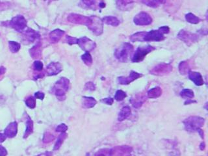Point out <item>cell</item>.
I'll return each instance as SVG.
<instances>
[{"instance_id": "obj_39", "label": "cell", "mask_w": 208, "mask_h": 156, "mask_svg": "<svg viewBox=\"0 0 208 156\" xmlns=\"http://www.w3.org/2000/svg\"><path fill=\"white\" fill-rule=\"evenodd\" d=\"M67 130H68V126L67 125H66L65 124H61L60 125H59L57 127L56 131L57 132H61V133H65Z\"/></svg>"}, {"instance_id": "obj_35", "label": "cell", "mask_w": 208, "mask_h": 156, "mask_svg": "<svg viewBox=\"0 0 208 156\" xmlns=\"http://www.w3.org/2000/svg\"><path fill=\"white\" fill-rule=\"evenodd\" d=\"M9 46L10 50L12 53H17L20 49V44L15 41H9Z\"/></svg>"}, {"instance_id": "obj_13", "label": "cell", "mask_w": 208, "mask_h": 156, "mask_svg": "<svg viewBox=\"0 0 208 156\" xmlns=\"http://www.w3.org/2000/svg\"><path fill=\"white\" fill-rule=\"evenodd\" d=\"M143 75L141 73H139L135 71H131L129 76L128 77H118V83L120 85H126L130 84L133 81L142 77Z\"/></svg>"}, {"instance_id": "obj_36", "label": "cell", "mask_w": 208, "mask_h": 156, "mask_svg": "<svg viewBox=\"0 0 208 156\" xmlns=\"http://www.w3.org/2000/svg\"><path fill=\"white\" fill-rule=\"evenodd\" d=\"M126 96H127V95H126L125 92H124L122 90H118L116 92L115 99L118 102H121L124 99H125V98H126Z\"/></svg>"}, {"instance_id": "obj_50", "label": "cell", "mask_w": 208, "mask_h": 156, "mask_svg": "<svg viewBox=\"0 0 208 156\" xmlns=\"http://www.w3.org/2000/svg\"><path fill=\"white\" fill-rule=\"evenodd\" d=\"M205 148H206V144L204 142H202L200 145V149L201 150H204Z\"/></svg>"}, {"instance_id": "obj_2", "label": "cell", "mask_w": 208, "mask_h": 156, "mask_svg": "<svg viewBox=\"0 0 208 156\" xmlns=\"http://www.w3.org/2000/svg\"><path fill=\"white\" fill-rule=\"evenodd\" d=\"M70 85V81L66 78H61L55 83L53 91L59 100H64L65 94L68 91Z\"/></svg>"}, {"instance_id": "obj_47", "label": "cell", "mask_w": 208, "mask_h": 156, "mask_svg": "<svg viewBox=\"0 0 208 156\" xmlns=\"http://www.w3.org/2000/svg\"><path fill=\"white\" fill-rule=\"evenodd\" d=\"M35 97L37 99H40L42 100L44 98V94L41 92H37L35 94Z\"/></svg>"}, {"instance_id": "obj_14", "label": "cell", "mask_w": 208, "mask_h": 156, "mask_svg": "<svg viewBox=\"0 0 208 156\" xmlns=\"http://www.w3.org/2000/svg\"><path fill=\"white\" fill-rule=\"evenodd\" d=\"M165 39L164 35L161 33L159 30H152L146 33L144 41H155L159 42Z\"/></svg>"}, {"instance_id": "obj_41", "label": "cell", "mask_w": 208, "mask_h": 156, "mask_svg": "<svg viewBox=\"0 0 208 156\" xmlns=\"http://www.w3.org/2000/svg\"><path fill=\"white\" fill-rule=\"evenodd\" d=\"M54 139V137L51 134L49 133H45V135H44V138H43V141L44 143H49L50 141H51L52 140Z\"/></svg>"}, {"instance_id": "obj_28", "label": "cell", "mask_w": 208, "mask_h": 156, "mask_svg": "<svg viewBox=\"0 0 208 156\" xmlns=\"http://www.w3.org/2000/svg\"><path fill=\"white\" fill-rule=\"evenodd\" d=\"M180 96L182 98L185 100H191L195 97L194 92L188 88H185L182 90L180 92Z\"/></svg>"}, {"instance_id": "obj_52", "label": "cell", "mask_w": 208, "mask_h": 156, "mask_svg": "<svg viewBox=\"0 0 208 156\" xmlns=\"http://www.w3.org/2000/svg\"><path fill=\"white\" fill-rule=\"evenodd\" d=\"M196 101H192L191 100H187V101H186L185 102V105H189L190 103H195Z\"/></svg>"}, {"instance_id": "obj_20", "label": "cell", "mask_w": 208, "mask_h": 156, "mask_svg": "<svg viewBox=\"0 0 208 156\" xmlns=\"http://www.w3.org/2000/svg\"><path fill=\"white\" fill-rule=\"evenodd\" d=\"M18 132V125L16 122H14L11 123L6 129L5 130L4 134L6 135V137L12 138L15 137V135L17 134Z\"/></svg>"}, {"instance_id": "obj_23", "label": "cell", "mask_w": 208, "mask_h": 156, "mask_svg": "<svg viewBox=\"0 0 208 156\" xmlns=\"http://www.w3.org/2000/svg\"><path fill=\"white\" fill-rule=\"evenodd\" d=\"M131 113V111L129 106L124 107L121 110L119 114H118V121L119 122H122L124 120L127 119V118L130 116Z\"/></svg>"}, {"instance_id": "obj_18", "label": "cell", "mask_w": 208, "mask_h": 156, "mask_svg": "<svg viewBox=\"0 0 208 156\" xmlns=\"http://www.w3.org/2000/svg\"><path fill=\"white\" fill-rule=\"evenodd\" d=\"M188 75H189V78L196 85L202 86L204 84L203 78L200 73L194 71H189L188 73Z\"/></svg>"}, {"instance_id": "obj_25", "label": "cell", "mask_w": 208, "mask_h": 156, "mask_svg": "<svg viewBox=\"0 0 208 156\" xmlns=\"http://www.w3.org/2000/svg\"><path fill=\"white\" fill-rule=\"evenodd\" d=\"M102 21L105 24L109 25V26H114V27H116L120 24L119 20L115 17H111V16L105 17L103 18Z\"/></svg>"}, {"instance_id": "obj_32", "label": "cell", "mask_w": 208, "mask_h": 156, "mask_svg": "<svg viewBox=\"0 0 208 156\" xmlns=\"http://www.w3.org/2000/svg\"><path fill=\"white\" fill-rule=\"evenodd\" d=\"M66 137H67V134H66V133H61V134L59 135V138L57 140V142H56V143L54 146V150H57L59 149V148H60V147L63 144L64 140H65V139Z\"/></svg>"}, {"instance_id": "obj_11", "label": "cell", "mask_w": 208, "mask_h": 156, "mask_svg": "<svg viewBox=\"0 0 208 156\" xmlns=\"http://www.w3.org/2000/svg\"><path fill=\"white\" fill-rule=\"evenodd\" d=\"M133 21L137 26H148L152 23V18L148 13L140 12L133 18Z\"/></svg>"}, {"instance_id": "obj_34", "label": "cell", "mask_w": 208, "mask_h": 156, "mask_svg": "<svg viewBox=\"0 0 208 156\" xmlns=\"http://www.w3.org/2000/svg\"><path fill=\"white\" fill-rule=\"evenodd\" d=\"M40 46H39V44H37V45L33 46V48H32L30 51H29L33 58H39L40 56L41 50L40 49Z\"/></svg>"}, {"instance_id": "obj_48", "label": "cell", "mask_w": 208, "mask_h": 156, "mask_svg": "<svg viewBox=\"0 0 208 156\" xmlns=\"http://www.w3.org/2000/svg\"><path fill=\"white\" fill-rule=\"evenodd\" d=\"M7 155V151L5 148L0 145V156H6Z\"/></svg>"}, {"instance_id": "obj_24", "label": "cell", "mask_w": 208, "mask_h": 156, "mask_svg": "<svg viewBox=\"0 0 208 156\" xmlns=\"http://www.w3.org/2000/svg\"><path fill=\"white\" fill-rule=\"evenodd\" d=\"M162 89L159 87H156L154 88H151L147 92V97L151 98V99H155L158 98L161 96L162 94Z\"/></svg>"}, {"instance_id": "obj_31", "label": "cell", "mask_w": 208, "mask_h": 156, "mask_svg": "<svg viewBox=\"0 0 208 156\" xmlns=\"http://www.w3.org/2000/svg\"><path fill=\"white\" fill-rule=\"evenodd\" d=\"M185 19H186L187 22L192 24H197L200 21V19L198 17L195 16L194 14L191 12L185 15Z\"/></svg>"}, {"instance_id": "obj_8", "label": "cell", "mask_w": 208, "mask_h": 156, "mask_svg": "<svg viewBox=\"0 0 208 156\" xmlns=\"http://www.w3.org/2000/svg\"><path fill=\"white\" fill-rule=\"evenodd\" d=\"M133 148L128 145L115 146L110 149V156H131Z\"/></svg>"}, {"instance_id": "obj_7", "label": "cell", "mask_w": 208, "mask_h": 156, "mask_svg": "<svg viewBox=\"0 0 208 156\" xmlns=\"http://www.w3.org/2000/svg\"><path fill=\"white\" fill-rule=\"evenodd\" d=\"M10 26L18 32L24 31V29L27 26V21L21 15L14 17L9 22Z\"/></svg>"}, {"instance_id": "obj_46", "label": "cell", "mask_w": 208, "mask_h": 156, "mask_svg": "<svg viewBox=\"0 0 208 156\" xmlns=\"http://www.w3.org/2000/svg\"><path fill=\"white\" fill-rule=\"evenodd\" d=\"M102 102H103V103H106L107 105H109V106H111L112 105V104L114 102V100L112 98H104V99H102L101 100Z\"/></svg>"}, {"instance_id": "obj_12", "label": "cell", "mask_w": 208, "mask_h": 156, "mask_svg": "<svg viewBox=\"0 0 208 156\" xmlns=\"http://www.w3.org/2000/svg\"><path fill=\"white\" fill-rule=\"evenodd\" d=\"M77 44L85 52H89L93 50L96 46V43L94 41L86 36L81 37V38L78 39Z\"/></svg>"}, {"instance_id": "obj_54", "label": "cell", "mask_w": 208, "mask_h": 156, "mask_svg": "<svg viewBox=\"0 0 208 156\" xmlns=\"http://www.w3.org/2000/svg\"><path fill=\"white\" fill-rule=\"evenodd\" d=\"M100 7H102V8H103V7H106V4L104 2H102L100 3Z\"/></svg>"}, {"instance_id": "obj_16", "label": "cell", "mask_w": 208, "mask_h": 156, "mask_svg": "<svg viewBox=\"0 0 208 156\" xmlns=\"http://www.w3.org/2000/svg\"><path fill=\"white\" fill-rule=\"evenodd\" d=\"M116 4L117 8L122 11H127L131 10L134 2L133 0H116Z\"/></svg>"}, {"instance_id": "obj_49", "label": "cell", "mask_w": 208, "mask_h": 156, "mask_svg": "<svg viewBox=\"0 0 208 156\" xmlns=\"http://www.w3.org/2000/svg\"><path fill=\"white\" fill-rule=\"evenodd\" d=\"M7 137L5 134H3V133H0V143H3Z\"/></svg>"}, {"instance_id": "obj_19", "label": "cell", "mask_w": 208, "mask_h": 156, "mask_svg": "<svg viewBox=\"0 0 208 156\" xmlns=\"http://www.w3.org/2000/svg\"><path fill=\"white\" fill-rule=\"evenodd\" d=\"M23 35L24 40L28 42H33L39 37V34L31 29H27L26 31H24Z\"/></svg>"}, {"instance_id": "obj_44", "label": "cell", "mask_w": 208, "mask_h": 156, "mask_svg": "<svg viewBox=\"0 0 208 156\" xmlns=\"http://www.w3.org/2000/svg\"><path fill=\"white\" fill-rule=\"evenodd\" d=\"M85 88L86 90H88V91H93L96 90V86H95V85L92 82H88V83H87L85 84Z\"/></svg>"}, {"instance_id": "obj_26", "label": "cell", "mask_w": 208, "mask_h": 156, "mask_svg": "<svg viewBox=\"0 0 208 156\" xmlns=\"http://www.w3.org/2000/svg\"><path fill=\"white\" fill-rule=\"evenodd\" d=\"M142 2L148 7L156 8L160 5L164 4L166 2V0H142Z\"/></svg>"}, {"instance_id": "obj_29", "label": "cell", "mask_w": 208, "mask_h": 156, "mask_svg": "<svg viewBox=\"0 0 208 156\" xmlns=\"http://www.w3.org/2000/svg\"><path fill=\"white\" fill-rule=\"evenodd\" d=\"M33 131V122L30 118L28 117L26 122V130L24 133V138H26L29 135H31Z\"/></svg>"}, {"instance_id": "obj_38", "label": "cell", "mask_w": 208, "mask_h": 156, "mask_svg": "<svg viewBox=\"0 0 208 156\" xmlns=\"http://www.w3.org/2000/svg\"><path fill=\"white\" fill-rule=\"evenodd\" d=\"M94 156H110V149L109 148H103L95 153Z\"/></svg>"}, {"instance_id": "obj_53", "label": "cell", "mask_w": 208, "mask_h": 156, "mask_svg": "<svg viewBox=\"0 0 208 156\" xmlns=\"http://www.w3.org/2000/svg\"><path fill=\"white\" fill-rule=\"evenodd\" d=\"M5 71V69L3 68V67H1L0 68V75H1V74L3 73Z\"/></svg>"}, {"instance_id": "obj_5", "label": "cell", "mask_w": 208, "mask_h": 156, "mask_svg": "<svg viewBox=\"0 0 208 156\" xmlns=\"http://www.w3.org/2000/svg\"><path fill=\"white\" fill-rule=\"evenodd\" d=\"M91 19V24L88 26V28L96 36L101 35L103 31V21L101 18L96 17H90Z\"/></svg>"}, {"instance_id": "obj_27", "label": "cell", "mask_w": 208, "mask_h": 156, "mask_svg": "<svg viewBox=\"0 0 208 156\" xmlns=\"http://www.w3.org/2000/svg\"><path fill=\"white\" fill-rule=\"evenodd\" d=\"M146 33L147 32L142 31L133 34L130 36V40L132 42H143Z\"/></svg>"}, {"instance_id": "obj_10", "label": "cell", "mask_w": 208, "mask_h": 156, "mask_svg": "<svg viewBox=\"0 0 208 156\" xmlns=\"http://www.w3.org/2000/svg\"><path fill=\"white\" fill-rule=\"evenodd\" d=\"M68 20L71 23L85 25L87 27L91 24V19L90 17H87L78 14L72 13L68 17Z\"/></svg>"}, {"instance_id": "obj_6", "label": "cell", "mask_w": 208, "mask_h": 156, "mask_svg": "<svg viewBox=\"0 0 208 156\" xmlns=\"http://www.w3.org/2000/svg\"><path fill=\"white\" fill-rule=\"evenodd\" d=\"M173 70L171 64L167 63H161L156 65L150 70V73L154 76H163L170 73Z\"/></svg>"}, {"instance_id": "obj_45", "label": "cell", "mask_w": 208, "mask_h": 156, "mask_svg": "<svg viewBox=\"0 0 208 156\" xmlns=\"http://www.w3.org/2000/svg\"><path fill=\"white\" fill-rule=\"evenodd\" d=\"M158 30L161 33H163V35L164 34H167L169 33L170 31V29L167 26H163V27H161L159 28Z\"/></svg>"}, {"instance_id": "obj_17", "label": "cell", "mask_w": 208, "mask_h": 156, "mask_svg": "<svg viewBox=\"0 0 208 156\" xmlns=\"http://www.w3.org/2000/svg\"><path fill=\"white\" fill-rule=\"evenodd\" d=\"M63 70V66L59 63H51L47 66L46 71L48 76H55Z\"/></svg>"}, {"instance_id": "obj_40", "label": "cell", "mask_w": 208, "mask_h": 156, "mask_svg": "<svg viewBox=\"0 0 208 156\" xmlns=\"http://www.w3.org/2000/svg\"><path fill=\"white\" fill-rule=\"evenodd\" d=\"M82 2L85 5L92 9L96 3V0H82Z\"/></svg>"}, {"instance_id": "obj_37", "label": "cell", "mask_w": 208, "mask_h": 156, "mask_svg": "<svg viewBox=\"0 0 208 156\" xmlns=\"http://www.w3.org/2000/svg\"><path fill=\"white\" fill-rule=\"evenodd\" d=\"M26 104L30 109H34L36 106V100L33 96H30L26 100Z\"/></svg>"}, {"instance_id": "obj_33", "label": "cell", "mask_w": 208, "mask_h": 156, "mask_svg": "<svg viewBox=\"0 0 208 156\" xmlns=\"http://www.w3.org/2000/svg\"><path fill=\"white\" fill-rule=\"evenodd\" d=\"M81 59H82L83 63L88 66H91L92 64V58L89 52H85V54L81 56Z\"/></svg>"}, {"instance_id": "obj_42", "label": "cell", "mask_w": 208, "mask_h": 156, "mask_svg": "<svg viewBox=\"0 0 208 156\" xmlns=\"http://www.w3.org/2000/svg\"><path fill=\"white\" fill-rule=\"evenodd\" d=\"M66 41L68 44H70V45H72V44H77L78 39L76 38H74V37L70 36H66Z\"/></svg>"}, {"instance_id": "obj_51", "label": "cell", "mask_w": 208, "mask_h": 156, "mask_svg": "<svg viewBox=\"0 0 208 156\" xmlns=\"http://www.w3.org/2000/svg\"><path fill=\"white\" fill-rule=\"evenodd\" d=\"M39 156H52V153L51 152H46L40 154Z\"/></svg>"}, {"instance_id": "obj_15", "label": "cell", "mask_w": 208, "mask_h": 156, "mask_svg": "<svg viewBox=\"0 0 208 156\" xmlns=\"http://www.w3.org/2000/svg\"><path fill=\"white\" fill-rule=\"evenodd\" d=\"M146 100V96L143 94H137L133 96L130 100L133 107L136 109H139L142 107L143 103Z\"/></svg>"}, {"instance_id": "obj_22", "label": "cell", "mask_w": 208, "mask_h": 156, "mask_svg": "<svg viewBox=\"0 0 208 156\" xmlns=\"http://www.w3.org/2000/svg\"><path fill=\"white\" fill-rule=\"evenodd\" d=\"M97 101L95 100V98L92 97H88V96H83L82 100V106L85 109H91L94 107Z\"/></svg>"}, {"instance_id": "obj_43", "label": "cell", "mask_w": 208, "mask_h": 156, "mask_svg": "<svg viewBox=\"0 0 208 156\" xmlns=\"http://www.w3.org/2000/svg\"><path fill=\"white\" fill-rule=\"evenodd\" d=\"M34 68L37 71H41L43 69V64L41 61H36L34 62Z\"/></svg>"}, {"instance_id": "obj_4", "label": "cell", "mask_w": 208, "mask_h": 156, "mask_svg": "<svg viewBox=\"0 0 208 156\" xmlns=\"http://www.w3.org/2000/svg\"><path fill=\"white\" fill-rule=\"evenodd\" d=\"M155 50V48L152 46L148 45L145 46H140L135 51V54H133L132 57V62L139 63L144 60V57L152 51Z\"/></svg>"}, {"instance_id": "obj_9", "label": "cell", "mask_w": 208, "mask_h": 156, "mask_svg": "<svg viewBox=\"0 0 208 156\" xmlns=\"http://www.w3.org/2000/svg\"><path fill=\"white\" fill-rule=\"evenodd\" d=\"M177 38L182 41L184 42L188 46H191L192 44L198 41V35L194 33H191L187 31L181 30L177 34Z\"/></svg>"}, {"instance_id": "obj_30", "label": "cell", "mask_w": 208, "mask_h": 156, "mask_svg": "<svg viewBox=\"0 0 208 156\" xmlns=\"http://www.w3.org/2000/svg\"><path fill=\"white\" fill-rule=\"evenodd\" d=\"M179 70L182 75L187 74L190 71V66L187 61H182L179 64Z\"/></svg>"}, {"instance_id": "obj_21", "label": "cell", "mask_w": 208, "mask_h": 156, "mask_svg": "<svg viewBox=\"0 0 208 156\" xmlns=\"http://www.w3.org/2000/svg\"><path fill=\"white\" fill-rule=\"evenodd\" d=\"M64 34V31L63 30H61L59 29H57L55 30L52 31L50 33V38L52 42H58L63 37V36Z\"/></svg>"}, {"instance_id": "obj_3", "label": "cell", "mask_w": 208, "mask_h": 156, "mask_svg": "<svg viewBox=\"0 0 208 156\" xmlns=\"http://www.w3.org/2000/svg\"><path fill=\"white\" fill-rule=\"evenodd\" d=\"M133 50V46L130 43H124L115 51V56L118 61L125 63L128 60L129 57Z\"/></svg>"}, {"instance_id": "obj_1", "label": "cell", "mask_w": 208, "mask_h": 156, "mask_svg": "<svg viewBox=\"0 0 208 156\" xmlns=\"http://www.w3.org/2000/svg\"><path fill=\"white\" fill-rule=\"evenodd\" d=\"M204 123L205 119L204 118L196 116H189L183 122L185 130L190 132L198 131L204 126Z\"/></svg>"}]
</instances>
